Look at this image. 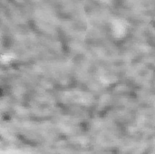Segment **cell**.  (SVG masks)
<instances>
[{
  "label": "cell",
  "mask_w": 155,
  "mask_h": 154,
  "mask_svg": "<svg viewBox=\"0 0 155 154\" xmlns=\"http://www.w3.org/2000/svg\"><path fill=\"white\" fill-rule=\"evenodd\" d=\"M114 33L117 37H122L124 35L125 32H126V26L124 22L121 21V20H115L114 22Z\"/></svg>",
  "instance_id": "1"
}]
</instances>
